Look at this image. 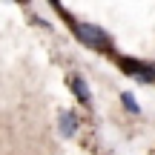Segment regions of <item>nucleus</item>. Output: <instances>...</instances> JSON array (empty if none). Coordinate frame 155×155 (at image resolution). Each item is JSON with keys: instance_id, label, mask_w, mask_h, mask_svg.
<instances>
[{"instance_id": "obj_5", "label": "nucleus", "mask_w": 155, "mask_h": 155, "mask_svg": "<svg viewBox=\"0 0 155 155\" xmlns=\"http://www.w3.org/2000/svg\"><path fill=\"white\" fill-rule=\"evenodd\" d=\"M121 101H124V106H127V112H132V115H141V106H138V101H135V95H132V92H121Z\"/></svg>"}, {"instance_id": "obj_4", "label": "nucleus", "mask_w": 155, "mask_h": 155, "mask_svg": "<svg viewBox=\"0 0 155 155\" xmlns=\"http://www.w3.org/2000/svg\"><path fill=\"white\" fill-rule=\"evenodd\" d=\"M69 86H72L75 98L81 101V104H89V101H92V95H89V86H86V81H83L81 75H72V78H69Z\"/></svg>"}, {"instance_id": "obj_3", "label": "nucleus", "mask_w": 155, "mask_h": 155, "mask_svg": "<svg viewBox=\"0 0 155 155\" xmlns=\"http://www.w3.org/2000/svg\"><path fill=\"white\" fill-rule=\"evenodd\" d=\"M58 127H61V135H63V138H72V135H78V115H75V112H61Z\"/></svg>"}, {"instance_id": "obj_2", "label": "nucleus", "mask_w": 155, "mask_h": 155, "mask_svg": "<svg viewBox=\"0 0 155 155\" xmlns=\"http://www.w3.org/2000/svg\"><path fill=\"white\" fill-rule=\"evenodd\" d=\"M121 69H124L127 75L138 78L141 83H152V81H155V66H152V63L132 61V58H121Z\"/></svg>"}, {"instance_id": "obj_1", "label": "nucleus", "mask_w": 155, "mask_h": 155, "mask_svg": "<svg viewBox=\"0 0 155 155\" xmlns=\"http://www.w3.org/2000/svg\"><path fill=\"white\" fill-rule=\"evenodd\" d=\"M75 35L81 38V43L92 46V49H109V35L95 23H75Z\"/></svg>"}]
</instances>
